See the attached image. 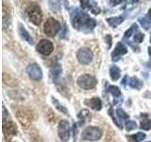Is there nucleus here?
Returning <instances> with one entry per match:
<instances>
[{"label":"nucleus","instance_id":"2","mask_svg":"<svg viewBox=\"0 0 151 142\" xmlns=\"http://www.w3.org/2000/svg\"><path fill=\"white\" fill-rule=\"evenodd\" d=\"M101 136H102L101 129L94 126H89L87 128H85L81 135L82 139L86 141H96L98 139H100Z\"/></svg>","mask_w":151,"mask_h":142},{"label":"nucleus","instance_id":"27","mask_svg":"<svg viewBox=\"0 0 151 142\" xmlns=\"http://www.w3.org/2000/svg\"><path fill=\"white\" fill-rule=\"evenodd\" d=\"M116 115L117 117L120 118V120H127V118H129V115L123 110V109L121 108H117V110H116Z\"/></svg>","mask_w":151,"mask_h":142},{"label":"nucleus","instance_id":"37","mask_svg":"<svg viewBox=\"0 0 151 142\" xmlns=\"http://www.w3.org/2000/svg\"><path fill=\"white\" fill-rule=\"evenodd\" d=\"M150 43H151V36H150Z\"/></svg>","mask_w":151,"mask_h":142},{"label":"nucleus","instance_id":"33","mask_svg":"<svg viewBox=\"0 0 151 142\" xmlns=\"http://www.w3.org/2000/svg\"><path fill=\"white\" fill-rule=\"evenodd\" d=\"M127 78H129V77H127V75L125 76L124 78H123V80H122V82H121V83H122L123 85H126V82H127H127H129V80H127Z\"/></svg>","mask_w":151,"mask_h":142},{"label":"nucleus","instance_id":"10","mask_svg":"<svg viewBox=\"0 0 151 142\" xmlns=\"http://www.w3.org/2000/svg\"><path fill=\"white\" fill-rule=\"evenodd\" d=\"M127 53V49L126 47V46L122 43H118L116 45V46L113 49V52L111 53V60L113 62H117L120 59V57L122 55H125Z\"/></svg>","mask_w":151,"mask_h":142},{"label":"nucleus","instance_id":"18","mask_svg":"<svg viewBox=\"0 0 151 142\" xmlns=\"http://www.w3.org/2000/svg\"><path fill=\"white\" fill-rule=\"evenodd\" d=\"M129 86H130V87L134 88V89H138V90H140L142 87H143L144 83L142 82L141 80H139L138 78L132 77V78H130V80H129Z\"/></svg>","mask_w":151,"mask_h":142},{"label":"nucleus","instance_id":"26","mask_svg":"<svg viewBox=\"0 0 151 142\" xmlns=\"http://www.w3.org/2000/svg\"><path fill=\"white\" fill-rule=\"evenodd\" d=\"M89 117H90V113L86 109H83V110H81V112L78 114V120H80V123H83L85 118Z\"/></svg>","mask_w":151,"mask_h":142},{"label":"nucleus","instance_id":"11","mask_svg":"<svg viewBox=\"0 0 151 142\" xmlns=\"http://www.w3.org/2000/svg\"><path fill=\"white\" fill-rule=\"evenodd\" d=\"M60 73H61V65L59 63H57V62H53L50 66V76L54 83H57V80L60 79Z\"/></svg>","mask_w":151,"mask_h":142},{"label":"nucleus","instance_id":"6","mask_svg":"<svg viewBox=\"0 0 151 142\" xmlns=\"http://www.w3.org/2000/svg\"><path fill=\"white\" fill-rule=\"evenodd\" d=\"M58 134L60 140L68 141L70 138V124L67 120H60L58 126Z\"/></svg>","mask_w":151,"mask_h":142},{"label":"nucleus","instance_id":"19","mask_svg":"<svg viewBox=\"0 0 151 142\" xmlns=\"http://www.w3.org/2000/svg\"><path fill=\"white\" fill-rule=\"evenodd\" d=\"M108 92L111 93L114 98H119V97H121V95H122L120 89L118 88L117 86H115V85H111V86L109 87V89H108Z\"/></svg>","mask_w":151,"mask_h":142},{"label":"nucleus","instance_id":"25","mask_svg":"<svg viewBox=\"0 0 151 142\" xmlns=\"http://www.w3.org/2000/svg\"><path fill=\"white\" fill-rule=\"evenodd\" d=\"M140 127L144 130H150L151 129V120L147 117H145L144 120L141 121Z\"/></svg>","mask_w":151,"mask_h":142},{"label":"nucleus","instance_id":"1","mask_svg":"<svg viewBox=\"0 0 151 142\" xmlns=\"http://www.w3.org/2000/svg\"><path fill=\"white\" fill-rule=\"evenodd\" d=\"M71 23L74 28L85 33L91 32L96 25L94 19L91 18L86 12H81L77 8H73L70 12Z\"/></svg>","mask_w":151,"mask_h":142},{"label":"nucleus","instance_id":"13","mask_svg":"<svg viewBox=\"0 0 151 142\" xmlns=\"http://www.w3.org/2000/svg\"><path fill=\"white\" fill-rule=\"evenodd\" d=\"M85 104L96 111H99L102 109V101L99 98H93L90 99H86L85 101Z\"/></svg>","mask_w":151,"mask_h":142},{"label":"nucleus","instance_id":"28","mask_svg":"<svg viewBox=\"0 0 151 142\" xmlns=\"http://www.w3.org/2000/svg\"><path fill=\"white\" fill-rule=\"evenodd\" d=\"M137 128V123L133 120H129L126 122V129L127 132H130Z\"/></svg>","mask_w":151,"mask_h":142},{"label":"nucleus","instance_id":"29","mask_svg":"<svg viewBox=\"0 0 151 142\" xmlns=\"http://www.w3.org/2000/svg\"><path fill=\"white\" fill-rule=\"evenodd\" d=\"M109 114H110V116L111 117V120H113V122L115 123V125H117V127L119 128V129H122L123 128V126H122V123L121 122H119L117 120H116V117H114V115L112 114V109L111 108H110V110H109Z\"/></svg>","mask_w":151,"mask_h":142},{"label":"nucleus","instance_id":"3","mask_svg":"<svg viewBox=\"0 0 151 142\" xmlns=\"http://www.w3.org/2000/svg\"><path fill=\"white\" fill-rule=\"evenodd\" d=\"M61 30L60 24L54 18H48L45 23V33L49 37H54Z\"/></svg>","mask_w":151,"mask_h":142},{"label":"nucleus","instance_id":"7","mask_svg":"<svg viewBox=\"0 0 151 142\" xmlns=\"http://www.w3.org/2000/svg\"><path fill=\"white\" fill-rule=\"evenodd\" d=\"M36 49L42 55L48 56L52 53V52H53L54 46H53V44H52V42H50L49 40L42 39L39 42V44L37 45Z\"/></svg>","mask_w":151,"mask_h":142},{"label":"nucleus","instance_id":"38","mask_svg":"<svg viewBox=\"0 0 151 142\" xmlns=\"http://www.w3.org/2000/svg\"><path fill=\"white\" fill-rule=\"evenodd\" d=\"M147 142H151V141H147Z\"/></svg>","mask_w":151,"mask_h":142},{"label":"nucleus","instance_id":"5","mask_svg":"<svg viewBox=\"0 0 151 142\" xmlns=\"http://www.w3.org/2000/svg\"><path fill=\"white\" fill-rule=\"evenodd\" d=\"M96 83H97L96 79L94 78L93 76L89 75V74L81 75L78 79V84L84 90L93 89L96 85Z\"/></svg>","mask_w":151,"mask_h":142},{"label":"nucleus","instance_id":"31","mask_svg":"<svg viewBox=\"0 0 151 142\" xmlns=\"http://www.w3.org/2000/svg\"><path fill=\"white\" fill-rule=\"evenodd\" d=\"M144 38H145V34H143L142 32H138V33H136L135 36H134V42L139 44V43L143 42Z\"/></svg>","mask_w":151,"mask_h":142},{"label":"nucleus","instance_id":"16","mask_svg":"<svg viewBox=\"0 0 151 142\" xmlns=\"http://www.w3.org/2000/svg\"><path fill=\"white\" fill-rule=\"evenodd\" d=\"M120 75H121L120 68L118 67V66H116V65H112L111 67V69H110V76H111V80H114V82H116V80H119Z\"/></svg>","mask_w":151,"mask_h":142},{"label":"nucleus","instance_id":"34","mask_svg":"<svg viewBox=\"0 0 151 142\" xmlns=\"http://www.w3.org/2000/svg\"><path fill=\"white\" fill-rule=\"evenodd\" d=\"M121 2H122V1H120V0H119V1H111L110 3H111L112 6H116L117 3H121Z\"/></svg>","mask_w":151,"mask_h":142},{"label":"nucleus","instance_id":"35","mask_svg":"<svg viewBox=\"0 0 151 142\" xmlns=\"http://www.w3.org/2000/svg\"><path fill=\"white\" fill-rule=\"evenodd\" d=\"M147 49H148V54H149V56H150V60H151V46H149Z\"/></svg>","mask_w":151,"mask_h":142},{"label":"nucleus","instance_id":"12","mask_svg":"<svg viewBox=\"0 0 151 142\" xmlns=\"http://www.w3.org/2000/svg\"><path fill=\"white\" fill-rule=\"evenodd\" d=\"M3 130H4L5 136L7 138H9L11 136L16 135V128L13 125V123L11 121H8L7 123L3 122Z\"/></svg>","mask_w":151,"mask_h":142},{"label":"nucleus","instance_id":"8","mask_svg":"<svg viewBox=\"0 0 151 142\" xmlns=\"http://www.w3.org/2000/svg\"><path fill=\"white\" fill-rule=\"evenodd\" d=\"M77 58L80 64H88L93 60V52L88 47H82L78 51Z\"/></svg>","mask_w":151,"mask_h":142},{"label":"nucleus","instance_id":"17","mask_svg":"<svg viewBox=\"0 0 151 142\" xmlns=\"http://www.w3.org/2000/svg\"><path fill=\"white\" fill-rule=\"evenodd\" d=\"M123 21H124V17L123 16L107 18V22L109 23V25L111 26L112 28H116L117 26H119L121 23H123Z\"/></svg>","mask_w":151,"mask_h":142},{"label":"nucleus","instance_id":"24","mask_svg":"<svg viewBox=\"0 0 151 142\" xmlns=\"http://www.w3.org/2000/svg\"><path fill=\"white\" fill-rule=\"evenodd\" d=\"M146 137V135L144 134V133H137V134L135 135H132L130 136V138H132V140H133L134 142H140L142 140H144L145 138Z\"/></svg>","mask_w":151,"mask_h":142},{"label":"nucleus","instance_id":"15","mask_svg":"<svg viewBox=\"0 0 151 142\" xmlns=\"http://www.w3.org/2000/svg\"><path fill=\"white\" fill-rule=\"evenodd\" d=\"M19 31H20V34L23 37V39H25L28 44H30V45L34 44V41H33L32 37L30 36V34L28 33V31L26 30V28H24V26H22V25L19 26Z\"/></svg>","mask_w":151,"mask_h":142},{"label":"nucleus","instance_id":"9","mask_svg":"<svg viewBox=\"0 0 151 142\" xmlns=\"http://www.w3.org/2000/svg\"><path fill=\"white\" fill-rule=\"evenodd\" d=\"M27 73L31 80H39L42 78V71L39 64H30L27 67Z\"/></svg>","mask_w":151,"mask_h":142},{"label":"nucleus","instance_id":"22","mask_svg":"<svg viewBox=\"0 0 151 142\" xmlns=\"http://www.w3.org/2000/svg\"><path fill=\"white\" fill-rule=\"evenodd\" d=\"M49 7L51 11L54 12H59L60 11V1H49Z\"/></svg>","mask_w":151,"mask_h":142},{"label":"nucleus","instance_id":"21","mask_svg":"<svg viewBox=\"0 0 151 142\" xmlns=\"http://www.w3.org/2000/svg\"><path fill=\"white\" fill-rule=\"evenodd\" d=\"M52 101H53V104L55 105V107L58 109L59 111H60L61 113H63V114H65V115H68V112H67V109H66L64 106H63L61 104H60V102L57 101V99H55V98H53L52 99Z\"/></svg>","mask_w":151,"mask_h":142},{"label":"nucleus","instance_id":"36","mask_svg":"<svg viewBox=\"0 0 151 142\" xmlns=\"http://www.w3.org/2000/svg\"><path fill=\"white\" fill-rule=\"evenodd\" d=\"M148 15H149V17H150V19H151V8L149 9V11H148Z\"/></svg>","mask_w":151,"mask_h":142},{"label":"nucleus","instance_id":"20","mask_svg":"<svg viewBox=\"0 0 151 142\" xmlns=\"http://www.w3.org/2000/svg\"><path fill=\"white\" fill-rule=\"evenodd\" d=\"M138 30V26H137V24H133L129 30H127L126 32H125V38L127 39V38H129L131 37L132 34H136V31Z\"/></svg>","mask_w":151,"mask_h":142},{"label":"nucleus","instance_id":"4","mask_svg":"<svg viewBox=\"0 0 151 142\" xmlns=\"http://www.w3.org/2000/svg\"><path fill=\"white\" fill-rule=\"evenodd\" d=\"M27 15L29 17L30 21L36 26H39L42 19V14L41 12L40 7L36 5L35 3H32L29 7L27 8Z\"/></svg>","mask_w":151,"mask_h":142},{"label":"nucleus","instance_id":"14","mask_svg":"<svg viewBox=\"0 0 151 142\" xmlns=\"http://www.w3.org/2000/svg\"><path fill=\"white\" fill-rule=\"evenodd\" d=\"M81 3V7L83 9H89L93 14H98L99 13V8L97 7L96 2V1H80Z\"/></svg>","mask_w":151,"mask_h":142},{"label":"nucleus","instance_id":"23","mask_svg":"<svg viewBox=\"0 0 151 142\" xmlns=\"http://www.w3.org/2000/svg\"><path fill=\"white\" fill-rule=\"evenodd\" d=\"M139 23L141 24V26L143 27L145 30H149V28H150V20L149 19H147L146 17H141L139 18Z\"/></svg>","mask_w":151,"mask_h":142},{"label":"nucleus","instance_id":"30","mask_svg":"<svg viewBox=\"0 0 151 142\" xmlns=\"http://www.w3.org/2000/svg\"><path fill=\"white\" fill-rule=\"evenodd\" d=\"M68 34V28H67V26H66V24H64L63 27L61 28L60 30V39H65L66 36Z\"/></svg>","mask_w":151,"mask_h":142},{"label":"nucleus","instance_id":"32","mask_svg":"<svg viewBox=\"0 0 151 142\" xmlns=\"http://www.w3.org/2000/svg\"><path fill=\"white\" fill-rule=\"evenodd\" d=\"M106 42L108 43V47L110 49L111 46V35H107L106 36Z\"/></svg>","mask_w":151,"mask_h":142}]
</instances>
